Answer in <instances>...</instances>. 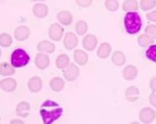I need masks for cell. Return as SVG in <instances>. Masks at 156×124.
Returning a JSON list of instances; mask_svg holds the SVG:
<instances>
[{
    "instance_id": "obj_18",
    "label": "cell",
    "mask_w": 156,
    "mask_h": 124,
    "mask_svg": "<svg viewBox=\"0 0 156 124\" xmlns=\"http://www.w3.org/2000/svg\"><path fill=\"white\" fill-rule=\"evenodd\" d=\"M74 60L76 61L78 64L81 65H85L88 62V55L86 54L85 52H83V50L78 49V50L74 51Z\"/></svg>"
},
{
    "instance_id": "obj_17",
    "label": "cell",
    "mask_w": 156,
    "mask_h": 124,
    "mask_svg": "<svg viewBox=\"0 0 156 124\" xmlns=\"http://www.w3.org/2000/svg\"><path fill=\"white\" fill-rule=\"evenodd\" d=\"M140 91L135 86H130L127 88V90L126 91V98L128 101L135 102L136 99L139 98Z\"/></svg>"
},
{
    "instance_id": "obj_7",
    "label": "cell",
    "mask_w": 156,
    "mask_h": 124,
    "mask_svg": "<svg viewBox=\"0 0 156 124\" xmlns=\"http://www.w3.org/2000/svg\"><path fill=\"white\" fill-rule=\"evenodd\" d=\"M30 35V30L26 25H21L16 28L14 31V36L18 41L26 40Z\"/></svg>"
},
{
    "instance_id": "obj_16",
    "label": "cell",
    "mask_w": 156,
    "mask_h": 124,
    "mask_svg": "<svg viewBox=\"0 0 156 124\" xmlns=\"http://www.w3.org/2000/svg\"><path fill=\"white\" fill-rule=\"evenodd\" d=\"M55 45L52 44L50 41H47V40H44V41H41L37 45V49L39 51H41V52H45V53H48V54H52L55 51Z\"/></svg>"
},
{
    "instance_id": "obj_33",
    "label": "cell",
    "mask_w": 156,
    "mask_h": 124,
    "mask_svg": "<svg viewBox=\"0 0 156 124\" xmlns=\"http://www.w3.org/2000/svg\"><path fill=\"white\" fill-rule=\"evenodd\" d=\"M93 0H76V3L83 8H87L91 5Z\"/></svg>"
},
{
    "instance_id": "obj_9",
    "label": "cell",
    "mask_w": 156,
    "mask_h": 124,
    "mask_svg": "<svg viewBox=\"0 0 156 124\" xmlns=\"http://www.w3.org/2000/svg\"><path fill=\"white\" fill-rule=\"evenodd\" d=\"M0 87L4 91L12 92L17 88V82L13 78H5L0 82Z\"/></svg>"
},
{
    "instance_id": "obj_10",
    "label": "cell",
    "mask_w": 156,
    "mask_h": 124,
    "mask_svg": "<svg viewBox=\"0 0 156 124\" xmlns=\"http://www.w3.org/2000/svg\"><path fill=\"white\" fill-rule=\"evenodd\" d=\"M97 44H98V39L94 35H88L83 40V46L87 50H94L96 48Z\"/></svg>"
},
{
    "instance_id": "obj_34",
    "label": "cell",
    "mask_w": 156,
    "mask_h": 124,
    "mask_svg": "<svg viewBox=\"0 0 156 124\" xmlns=\"http://www.w3.org/2000/svg\"><path fill=\"white\" fill-rule=\"evenodd\" d=\"M147 19L151 22H156V11H153L148 13L147 14Z\"/></svg>"
},
{
    "instance_id": "obj_5",
    "label": "cell",
    "mask_w": 156,
    "mask_h": 124,
    "mask_svg": "<svg viewBox=\"0 0 156 124\" xmlns=\"http://www.w3.org/2000/svg\"><path fill=\"white\" fill-rule=\"evenodd\" d=\"M63 33H64V29L60 25L54 23L50 26L49 28V35L55 41H59L62 39Z\"/></svg>"
},
{
    "instance_id": "obj_13",
    "label": "cell",
    "mask_w": 156,
    "mask_h": 124,
    "mask_svg": "<svg viewBox=\"0 0 156 124\" xmlns=\"http://www.w3.org/2000/svg\"><path fill=\"white\" fill-rule=\"evenodd\" d=\"M35 63H36V66L39 69L43 70V69L47 68L49 64H50L49 57L46 54H38L36 56V59H35Z\"/></svg>"
},
{
    "instance_id": "obj_11",
    "label": "cell",
    "mask_w": 156,
    "mask_h": 124,
    "mask_svg": "<svg viewBox=\"0 0 156 124\" xmlns=\"http://www.w3.org/2000/svg\"><path fill=\"white\" fill-rule=\"evenodd\" d=\"M32 12L37 18H44L48 14V8L43 3H37L33 6Z\"/></svg>"
},
{
    "instance_id": "obj_37",
    "label": "cell",
    "mask_w": 156,
    "mask_h": 124,
    "mask_svg": "<svg viewBox=\"0 0 156 124\" xmlns=\"http://www.w3.org/2000/svg\"><path fill=\"white\" fill-rule=\"evenodd\" d=\"M23 122L22 120H19V119H13L11 121V124H23Z\"/></svg>"
},
{
    "instance_id": "obj_14",
    "label": "cell",
    "mask_w": 156,
    "mask_h": 124,
    "mask_svg": "<svg viewBox=\"0 0 156 124\" xmlns=\"http://www.w3.org/2000/svg\"><path fill=\"white\" fill-rule=\"evenodd\" d=\"M16 113L17 116L22 118H27L30 113V104L27 102L22 101L17 104L16 109Z\"/></svg>"
},
{
    "instance_id": "obj_39",
    "label": "cell",
    "mask_w": 156,
    "mask_h": 124,
    "mask_svg": "<svg viewBox=\"0 0 156 124\" xmlns=\"http://www.w3.org/2000/svg\"><path fill=\"white\" fill-rule=\"evenodd\" d=\"M0 57H1V49H0Z\"/></svg>"
},
{
    "instance_id": "obj_19",
    "label": "cell",
    "mask_w": 156,
    "mask_h": 124,
    "mask_svg": "<svg viewBox=\"0 0 156 124\" xmlns=\"http://www.w3.org/2000/svg\"><path fill=\"white\" fill-rule=\"evenodd\" d=\"M137 72V69L134 66H127L123 70V76L126 80L131 81L136 78Z\"/></svg>"
},
{
    "instance_id": "obj_24",
    "label": "cell",
    "mask_w": 156,
    "mask_h": 124,
    "mask_svg": "<svg viewBox=\"0 0 156 124\" xmlns=\"http://www.w3.org/2000/svg\"><path fill=\"white\" fill-rule=\"evenodd\" d=\"M126 57L121 51H116L112 55V62L116 66H122L125 63Z\"/></svg>"
},
{
    "instance_id": "obj_27",
    "label": "cell",
    "mask_w": 156,
    "mask_h": 124,
    "mask_svg": "<svg viewBox=\"0 0 156 124\" xmlns=\"http://www.w3.org/2000/svg\"><path fill=\"white\" fill-rule=\"evenodd\" d=\"M138 43L141 47H146L150 44H153L154 43V38H152L150 35H141L138 38Z\"/></svg>"
},
{
    "instance_id": "obj_31",
    "label": "cell",
    "mask_w": 156,
    "mask_h": 124,
    "mask_svg": "<svg viewBox=\"0 0 156 124\" xmlns=\"http://www.w3.org/2000/svg\"><path fill=\"white\" fill-rule=\"evenodd\" d=\"M146 57L149 59L156 62V45H151L146 50Z\"/></svg>"
},
{
    "instance_id": "obj_8",
    "label": "cell",
    "mask_w": 156,
    "mask_h": 124,
    "mask_svg": "<svg viewBox=\"0 0 156 124\" xmlns=\"http://www.w3.org/2000/svg\"><path fill=\"white\" fill-rule=\"evenodd\" d=\"M78 45V38L74 33L68 32L66 33L64 39V45L67 49H73Z\"/></svg>"
},
{
    "instance_id": "obj_36",
    "label": "cell",
    "mask_w": 156,
    "mask_h": 124,
    "mask_svg": "<svg viewBox=\"0 0 156 124\" xmlns=\"http://www.w3.org/2000/svg\"><path fill=\"white\" fill-rule=\"evenodd\" d=\"M150 85H151V88L152 89V90L156 91V76L155 77H154L153 79H151Z\"/></svg>"
},
{
    "instance_id": "obj_32",
    "label": "cell",
    "mask_w": 156,
    "mask_h": 124,
    "mask_svg": "<svg viewBox=\"0 0 156 124\" xmlns=\"http://www.w3.org/2000/svg\"><path fill=\"white\" fill-rule=\"evenodd\" d=\"M145 33L154 39L156 38V25H150L145 28Z\"/></svg>"
},
{
    "instance_id": "obj_4",
    "label": "cell",
    "mask_w": 156,
    "mask_h": 124,
    "mask_svg": "<svg viewBox=\"0 0 156 124\" xmlns=\"http://www.w3.org/2000/svg\"><path fill=\"white\" fill-rule=\"evenodd\" d=\"M63 73H64V76L67 81L69 82H73L76 79L77 77L79 76L80 74V69L79 68L75 66L73 63H71L63 70Z\"/></svg>"
},
{
    "instance_id": "obj_38",
    "label": "cell",
    "mask_w": 156,
    "mask_h": 124,
    "mask_svg": "<svg viewBox=\"0 0 156 124\" xmlns=\"http://www.w3.org/2000/svg\"><path fill=\"white\" fill-rule=\"evenodd\" d=\"M31 1H45V0H31Z\"/></svg>"
},
{
    "instance_id": "obj_12",
    "label": "cell",
    "mask_w": 156,
    "mask_h": 124,
    "mask_svg": "<svg viewBox=\"0 0 156 124\" xmlns=\"http://www.w3.org/2000/svg\"><path fill=\"white\" fill-rule=\"evenodd\" d=\"M28 88L32 93H37L39 92L42 88V82L40 77L38 76H33L28 82Z\"/></svg>"
},
{
    "instance_id": "obj_15",
    "label": "cell",
    "mask_w": 156,
    "mask_h": 124,
    "mask_svg": "<svg viewBox=\"0 0 156 124\" xmlns=\"http://www.w3.org/2000/svg\"><path fill=\"white\" fill-rule=\"evenodd\" d=\"M57 19L63 25H68L72 22L73 17H72V15L69 12L61 11L57 15Z\"/></svg>"
},
{
    "instance_id": "obj_3",
    "label": "cell",
    "mask_w": 156,
    "mask_h": 124,
    "mask_svg": "<svg viewBox=\"0 0 156 124\" xmlns=\"http://www.w3.org/2000/svg\"><path fill=\"white\" fill-rule=\"evenodd\" d=\"M30 57L23 49H15L11 55V64L14 68H23L27 65Z\"/></svg>"
},
{
    "instance_id": "obj_23",
    "label": "cell",
    "mask_w": 156,
    "mask_h": 124,
    "mask_svg": "<svg viewBox=\"0 0 156 124\" xmlns=\"http://www.w3.org/2000/svg\"><path fill=\"white\" fill-rule=\"evenodd\" d=\"M69 65V58L67 54H60L56 59V67L60 69H65Z\"/></svg>"
},
{
    "instance_id": "obj_29",
    "label": "cell",
    "mask_w": 156,
    "mask_h": 124,
    "mask_svg": "<svg viewBox=\"0 0 156 124\" xmlns=\"http://www.w3.org/2000/svg\"><path fill=\"white\" fill-rule=\"evenodd\" d=\"M156 5V0H140V7L144 11L154 8Z\"/></svg>"
},
{
    "instance_id": "obj_21",
    "label": "cell",
    "mask_w": 156,
    "mask_h": 124,
    "mask_svg": "<svg viewBox=\"0 0 156 124\" xmlns=\"http://www.w3.org/2000/svg\"><path fill=\"white\" fill-rule=\"evenodd\" d=\"M111 53V46L108 43H103L100 45L98 50V56L101 59H106L110 55Z\"/></svg>"
},
{
    "instance_id": "obj_6",
    "label": "cell",
    "mask_w": 156,
    "mask_h": 124,
    "mask_svg": "<svg viewBox=\"0 0 156 124\" xmlns=\"http://www.w3.org/2000/svg\"><path fill=\"white\" fill-rule=\"evenodd\" d=\"M156 113L154 110L151 108H145L140 111V121L144 123H151L155 119Z\"/></svg>"
},
{
    "instance_id": "obj_20",
    "label": "cell",
    "mask_w": 156,
    "mask_h": 124,
    "mask_svg": "<svg viewBox=\"0 0 156 124\" xmlns=\"http://www.w3.org/2000/svg\"><path fill=\"white\" fill-rule=\"evenodd\" d=\"M15 73L14 68L8 62H3L0 63V75L3 76H12Z\"/></svg>"
},
{
    "instance_id": "obj_1",
    "label": "cell",
    "mask_w": 156,
    "mask_h": 124,
    "mask_svg": "<svg viewBox=\"0 0 156 124\" xmlns=\"http://www.w3.org/2000/svg\"><path fill=\"white\" fill-rule=\"evenodd\" d=\"M40 113L45 124H51L60 118L63 109L59 104L52 100H46L41 105Z\"/></svg>"
},
{
    "instance_id": "obj_30",
    "label": "cell",
    "mask_w": 156,
    "mask_h": 124,
    "mask_svg": "<svg viewBox=\"0 0 156 124\" xmlns=\"http://www.w3.org/2000/svg\"><path fill=\"white\" fill-rule=\"evenodd\" d=\"M105 7L108 11L115 12L119 8V3L117 0H106Z\"/></svg>"
},
{
    "instance_id": "obj_35",
    "label": "cell",
    "mask_w": 156,
    "mask_h": 124,
    "mask_svg": "<svg viewBox=\"0 0 156 124\" xmlns=\"http://www.w3.org/2000/svg\"><path fill=\"white\" fill-rule=\"evenodd\" d=\"M150 102L153 106L156 108V94H152L150 96Z\"/></svg>"
},
{
    "instance_id": "obj_22",
    "label": "cell",
    "mask_w": 156,
    "mask_h": 124,
    "mask_svg": "<svg viewBox=\"0 0 156 124\" xmlns=\"http://www.w3.org/2000/svg\"><path fill=\"white\" fill-rule=\"evenodd\" d=\"M50 86L55 92H59L63 90L65 86V82L60 77H55L50 82Z\"/></svg>"
},
{
    "instance_id": "obj_25",
    "label": "cell",
    "mask_w": 156,
    "mask_h": 124,
    "mask_svg": "<svg viewBox=\"0 0 156 124\" xmlns=\"http://www.w3.org/2000/svg\"><path fill=\"white\" fill-rule=\"evenodd\" d=\"M123 11H136L138 9V3L136 0H126L122 5Z\"/></svg>"
},
{
    "instance_id": "obj_28",
    "label": "cell",
    "mask_w": 156,
    "mask_h": 124,
    "mask_svg": "<svg viewBox=\"0 0 156 124\" xmlns=\"http://www.w3.org/2000/svg\"><path fill=\"white\" fill-rule=\"evenodd\" d=\"M88 30V24L84 21H80L75 25V31L80 35H83L87 32Z\"/></svg>"
},
{
    "instance_id": "obj_2",
    "label": "cell",
    "mask_w": 156,
    "mask_h": 124,
    "mask_svg": "<svg viewBox=\"0 0 156 124\" xmlns=\"http://www.w3.org/2000/svg\"><path fill=\"white\" fill-rule=\"evenodd\" d=\"M124 24L128 33L136 34L141 28V19L137 12H129L126 15Z\"/></svg>"
},
{
    "instance_id": "obj_26",
    "label": "cell",
    "mask_w": 156,
    "mask_h": 124,
    "mask_svg": "<svg viewBox=\"0 0 156 124\" xmlns=\"http://www.w3.org/2000/svg\"><path fill=\"white\" fill-rule=\"evenodd\" d=\"M12 43V39L11 35L8 33H3L0 35V45L2 47H9Z\"/></svg>"
}]
</instances>
